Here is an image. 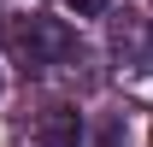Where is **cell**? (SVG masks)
Here are the masks:
<instances>
[{
  "mask_svg": "<svg viewBox=\"0 0 153 147\" xmlns=\"http://www.w3.org/2000/svg\"><path fill=\"white\" fill-rule=\"evenodd\" d=\"M71 53H76V36H71V24H59V18H30L18 30V65L30 76L71 65Z\"/></svg>",
  "mask_w": 153,
  "mask_h": 147,
  "instance_id": "obj_1",
  "label": "cell"
},
{
  "mask_svg": "<svg viewBox=\"0 0 153 147\" xmlns=\"http://www.w3.org/2000/svg\"><path fill=\"white\" fill-rule=\"evenodd\" d=\"M106 41H112V59L124 71H147L153 65V18L147 12H135V6L112 12L106 18Z\"/></svg>",
  "mask_w": 153,
  "mask_h": 147,
  "instance_id": "obj_2",
  "label": "cell"
},
{
  "mask_svg": "<svg viewBox=\"0 0 153 147\" xmlns=\"http://www.w3.org/2000/svg\"><path fill=\"white\" fill-rule=\"evenodd\" d=\"M30 135H36V147H76L82 141V112L76 106H41Z\"/></svg>",
  "mask_w": 153,
  "mask_h": 147,
  "instance_id": "obj_3",
  "label": "cell"
},
{
  "mask_svg": "<svg viewBox=\"0 0 153 147\" xmlns=\"http://www.w3.org/2000/svg\"><path fill=\"white\" fill-rule=\"evenodd\" d=\"M76 18H100V12H112V0H65Z\"/></svg>",
  "mask_w": 153,
  "mask_h": 147,
  "instance_id": "obj_4",
  "label": "cell"
},
{
  "mask_svg": "<svg viewBox=\"0 0 153 147\" xmlns=\"http://www.w3.org/2000/svg\"><path fill=\"white\" fill-rule=\"evenodd\" d=\"M94 141H100V147H118V141H124V124H118V118H112V124H106V129H100V135H94Z\"/></svg>",
  "mask_w": 153,
  "mask_h": 147,
  "instance_id": "obj_5",
  "label": "cell"
}]
</instances>
